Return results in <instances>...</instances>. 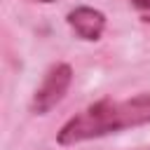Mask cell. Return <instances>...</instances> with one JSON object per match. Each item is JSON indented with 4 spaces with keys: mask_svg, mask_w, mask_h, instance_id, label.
Returning <instances> with one entry per match:
<instances>
[{
    "mask_svg": "<svg viewBox=\"0 0 150 150\" xmlns=\"http://www.w3.org/2000/svg\"><path fill=\"white\" fill-rule=\"evenodd\" d=\"M66 19H68V26L75 30V35L87 42L101 40V35L105 30V14L94 7H75L68 12Z\"/></svg>",
    "mask_w": 150,
    "mask_h": 150,
    "instance_id": "3",
    "label": "cell"
},
{
    "mask_svg": "<svg viewBox=\"0 0 150 150\" xmlns=\"http://www.w3.org/2000/svg\"><path fill=\"white\" fill-rule=\"evenodd\" d=\"M145 21H148V23H150V16H145Z\"/></svg>",
    "mask_w": 150,
    "mask_h": 150,
    "instance_id": "6",
    "label": "cell"
},
{
    "mask_svg": "<svg viewBox=\"0 0 150 150\" xmlns=\"http://www.w3.org/2000/svg\"><path fill=\"white\" fill-rule=\"evenodd\" d=\"M35 2H56V0H35Z\"/></svg>",
    "mask_w": 150,
    "mask_h": 150,
    "instance_id": "5",
    "label": "cell"
},
{
    "mask_svg": "<svg viewBox=\"0 0 150 150\" xmlns=\"http://www.w3.org/2000/svg\"><path fill=\"white\" fill-rule=\"evenodd\" d=\"M70 84H73V68L68 63H54L45 73L40 87L33 94V101H30L33 112L35 115H47L52 108H56L63 101Z\"/></svg>",
    "mask_w": 150,
    "mask_h": 150,
    "instance_id": "2",
    "label": "cell"
},
{
    "mask_svg": "<svg viewBox=\"0 0 150 150\" xmlns=\"http://www.w3.org/2000/svg\"><path fill=\"white\" fill-rule=\"evenodd\" d=\"M150 122V91H141L129 98H101L75 117H70L56 141L61 145H77L91 138H101L108 134H117L122 129L143 127Z\"/></svg>",
    "mask_w": 150,
    "mask_h": 150,
    "instance_id": "1",
    "label": "cell"
},
{
    "mask_svg": "<svg viewBox=\"0 0 150 150\" xmlns=\"http://www.w3.org/2000/svg\"><path fill=\"white\" fill-rule=\"evenodd\" d=\"M131 5L141 12H148V16H150V0H131Z\"/></svg>",
    "mask_w": 150,
    "mask_h": 150,
    "instance_id": "4",
    "label": "cell"
}]
</instances>
